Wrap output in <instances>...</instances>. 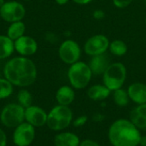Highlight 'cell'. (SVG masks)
Returning <instances> with one entry per match:
<instances>
[{"mask_svg":"<svg viewBox=\"0 0 146 146\" xmlns=\"http://www.w3.org/2000/svg\"><path fill=\"white\" fill-rule=\"evenodd\" d=\"M3 74L14 86L27 88L35 83L38 69L32 59L17 56L9 58L5 62Z\"/></svg>","mask_w":146,"mask_h":146,"instance_id":"1","label":"cell"},{"mask_svg":"<svg viewBox=\"0 0 146 146\" xmlns=\"http://www.w3.org/2000/svg\"><path fill=\"white\" fill-rule=\"evenodd\" d=\"M142 134L129 119L121 118L109 127L108 139L113 146H139Z\"/></svg>","mask_w":146,"mask_h":146,"instance_id":"2","label":"cell"},{"mask_svg":"<svg viewBox=\"0 0 146 146\" xmlns=\"http://www.w3.org/2000/svg\"><path fill=\"white\" fill-rule=\"evenodd\" d=\"M73 120L74 115L69 106L56 104L48 112L46 126L51 131L59 133L67 129Z\"/></svg>","mask_w":146,"mask_h":146,"instance_id":"3","label":"cell"},{"mask_svg":"<svg viewBox=\"0 0 146 146\" xmlns=\"http://www.w3.org/2000/svg\"><path fill=\"white\" fill-rule=\"evenodd\" d=\"M92 75L88 63L81 61L69 65L67 73L69 85L74 90H82L87 87L92 80Z\"/></svg>","mask_w":146,"mask_h":146,"instance_id":"4","label":"cell"},{"mask_svg":"<svg viewBox=\"0 0 146 146\" xmlns=\"http://www.w3.org/2000/svg\"><path fill=\"white\" fill-rule=\"evenodd\" d=\"M127 76V67L120 62H112L109 65L102 75L103 84L111 92L122 88Z\"/></svg>","mask_w":146,"mask_h":146,"instance_id":"5","label":"cell"},{"mask_svg":"<svg viewBox=\"0 0 146 146\" xmlns=\"http://www.w3.org/2000/svg\"><path fill=\"white\" fill-rule=\"evenodd\" d=\"M25 121V108L18 103L6 104L0 112V122L6 128L14 129Z\"/></svg>","mask_w":146,"mask_h":146,"instance_id":"6","label":"cell"},{"mask_svg":"<svg viewBox=\"0 0 146 146\" xmlns=\"http://www.w3.org/2000/svg\"><path fill=\"white\" fill-rule=\"evenodd\" d=\"M81 53L82 50L80 44L71 38L62 41L58 48V56L67 65H72L80 61Z\"/></svg>","mask_w":146,"mask_h":146,"instance_id":"7","label":"cell"},{"mask_svg":"<svg viewBox=\"0 0 146 146\" xmlns=\"http://www.w3.org/2000/svg\"><path fill=\"white\" fill-rule=\"evenodd\" d=\"M26 13L27 10L23 3L15 0L6 1L0 8V17L8 23L22 21Z\"/></svg>","mask_w":146,"mask_h":146,"instance_id":"8","label":"cell"},{"mask_svg":"<svg viewBox=\"0 0 146 146\" xmlns=\"http://www.w3.org/2000/svg\"><path fill=\"white\" fill-rule=\"evenodd\" d=\"M110 43V39L104 34H94L86 39L84 44L83 50L85 53L90 57L103 55L109 50Z\"/></svg>","mask_w":146,"mask_h":146,"instance_id":"9","label":"cell"},{"mask_svg":"<svg viewBox=\"0 0 146 146\" xmlns=\"http://www.w3.org/2000/svg\"><path fill=\"white\" fill-rule=\"evenodd\" d=\"M36 136L35 127L24 121L14 128L12 141L15 146H30Z\"/></svg>","mask_w":146,"mask_h":146,"instance_id":"10","label":"cell"},{"mask_svg":"<svg viewBox=\"0 0 146 146\" xmlns=\"http://www.w3.org/2000/svg\"><path fill=\"white\" fill-rule=\"evenodd\" d=\"M48 113L40 106L32 104L25 109V121L35 128L46 125Z\"/></svg>","mask_w":146,"mask_h":146,"instance_id":"11","label":"cell"},{"mask_svg":"<svg viewBox=\"0 0 146 146\" xmlns=\"http://www.w3.org/2000/svg\"><path fill=\"white\" fill-rule=\"evenodd\" d=\"M15 51L19 56L30 57L33 56L38 49V42L35 38L28 35H23L18 39L14 41Z\"/></svg>","mask_w":146,"mask_h":146,"instance_id":"12","label":"cell"},{"mask_svg":"<svg viewBox=\"0 0 146 146\" xmlns=\"http://www.w3.org/2000/svg\"><path fill=\"white\" fill-rule=\"evenodd\" d=\"M130 101L137 105L146 104V84L143 82H133L127 89Z\"/></svg>","mask_w":146,"mask_h":146,"instance_id":"13","label":"cell"},{"mask_svg":"<svg viewBox=\"0 0 146 146\" xmlns=\"http://www.w3.org/2000/svg\"><path fill=\"white\" fill-rule=\"evenodd\" d=\"M55 98L57 104L69 106L75 99V91L70 85H64L57 89Z\"/></svg>","mask_w":146,"mask_h":146,"instance_id":"14","label":"cell"},{"mask_svg":"<svg viewBox=\"0 0 146 146\" xmlns=\"http://www.w3.org/2000/svg\"><path fill=\"white\" fill-rule=\"evenodd\" d=\"M53 143L55 146H79L80 139L74 133L62 131L55 135Z\"/></svg>","mask_w":146,"mask_h":146,"instance_id":"15","label":"cell"},{"mask_svg":"<svg viewBox=\"0 0 146 146\" xmlns=\"http://www.w3.org/2000/svg\"><path fill=\"white\" fill-rule=\"evenodd\" d=\"M110 63L109 57L105 54H103L92 56L88 65L93 75H103Z\"/></svg>","mask_w":146,"mask_h":146,"instance_id":"16","label":"cell"},{"mask_svg":"<svg viewBox=\"0 0 146 146\" xmlns=\"http://www.w3.org/2000/svg\"><path fill=\"white\" fill-rule=\"evenodd\" d=\"M111 93L112 92L104 84L92 85L88 88L86 92L89 99L95 102H103L106 100L111 95Z\"/></svg>","mask_w":146,"mask_h":146,"instance_id":"17","label":"cell"},{"mask_svg":"<svg viewBox=\"0 0 146 146\" xmlns=\"http://www.w3.org/2000/svg\"><path fill=\"white\" fill-rule=\"evenodd\" d=\"M15 52L14 41L6 34H0V60H6Z\"/></svg>","mask_w":146,"mask_h":146,"instance_id":"18","label":"cell"},{"mask_svg":"<svg viewBox=\"0 0 146 146\" xmlns=\"http://www.w3.org/2000/svg\"><path fill=\"white\" fill-rule=\"evenodd\" d=\"M26 30H27V27H26V24L24 21H18L11 22V23H9V25L7 28L6 35L10 39L15 41V40L18 39L19 38L22 37L23 35H25Z\"/></svg>","mask_w":146,"mask_h":146,"instance_id":"19","label":"cell"},{"mask_svg":"<svg viewBox=\"0 0 146 146\" xmlns=\"http://www.w3.org/2000/svg\"><path fill=\"white\" fill-rule=\"evenodd\" d=\"M128 50L127 44L121 39H114L110 41L109 45V51L115 56H124Z\"/></svg>","mask_w":146,"mask_h":146,"instance_id":"20","label":"cell"},{"mask_svg":"<svg viewBox=\"0 0 146 146\" xmlns=\"http://www.w3.org/2000/svg\"><path fill=\"white\" fill-rule=\"evenodd\" d=\"M112 97H113L114 103L118 107H121V108L125 107L130 102V98H129L127 91L126 89H124L123 87L112 92Z\"/></svg>","mask_w":146,"mask_h":146,"instance_id":"21","label":"cell"},{"mask_svg":"<svg viewBox=\"0 0 146 146\" xmlns=\"http://www.w3.org/2000/svg\"><path fill=\"white\" fill-rule=\"evenodd\" d=\"M16 101L17 103L22 106L23 108H27L31 106L33 102V98L32 93L26 88H21L16 95Z\"/></svg>","mask_w":146,"mask_h":146,"instance_id":"22","label":"cell"},{"mask_svg":"<svg viewBox=\"0 0 146 146\" xmlns=\"http://www.w3.org/2000/svg\"><path fill=\"white\" fill-rule=\"evenodd\" d=\"M14 92V86L4 77H0V100L9 98Z\"/></svg>","mask_w":146,"mask_h":146,"instance_id":"23","label":"cell"},{"mask_svg":"<svg viewBox=\"0 0 146 146\" xmlns=\"http://www.w3.org/2000/svg\"><path fill=\"white\" fill-rule=\"evenodd\" d=\"M129 120L139 130H146V118L140 115L134 109L129 114Z\"/></svg>","mask_w":146,"mask_h":146,"instance_id":"24","label":"cell"},{"mask_svg":"<svg viewBox=\"0 0 146 146\" xmlns=\"http://www.w3.org/2000/svg\"><path fill=\"white\" fill-rule=\"evenodd\" d=\"M87 121H88V117L86 115H80V116H78L73 120L72 125L74 127L79 128V127H84L87 123Z\"/></svg>","mask_w":146,"mask_h":146,"instance_id":"25","label":"cell"},{"mask_svg":"<svg viewBox=\"0 0 146 146\" xmlns=\"http://www.w3.org/2000/svg\"><path fill=\"white\" fill-rule=\"evenodd\" d=\"M134 0H112L113 4L117 9H125L128 7Z\"/></svg>","mask_w":146,"mask_h":146,"instance_id":"26","label":"cell"},{"mask_svg":"<svg viewBox=\"0 0 146 146\" xmlns=\"http://www.w3.org/2000/svg\"><path fill=\"white\" fill-rule=\"evenodd\" d=\"M79 146H101L98 142L96 140L91 139H86L83 140H80V145Z\"/></svg>","mask_w":146,"mask_h":146,"instance_id":"27","label":"cell"},{"mask_svg":"<svg viewBox=\"0 0 146 146\" xmlns=\"http://www.w3.org/2000/svg\"><path fill=\"white\" fill-rule=\"evenodd\" d=\"M8 138L7 134L3 128L0 127V146H7Z\"/></svg>","mask_w":146,"mask_h":146,"instance_id":"28","label":"cell"},{"mask_svg":"<svg viewBox=\"0 0 146 146\" xmlns=\"http://www.w3.org/2000/svg\"><path fill=\"white\" fill-rule=\"evenodd\" d=\"M92 16L96 20H103L105 17V12L102 9H95L92 13Z\"/></svg>","mask_w":146,"mask_h":146,"instance_id":"29","label":"cell"},{"mask_svg":"<svg viewBox=\"0 0 146 146\" xmlns=\"http://www.w3.org/2000/svg\"><path fill=\"white\" fill-rule=\"evenodd\" d=\"M140 115L144 116L146 118V104H139L137 105L135 108H133Z\"/></svg>","mask_w":146,"mask_h":146,"instance_id":"30","label":"cell"},{"mask_svg":"<svg viewBox=\"0 0 146 146\" xmlns=\"http://www.w3.org/2000/svg\"><path fill=\"white\" fill-rule=\"evenodd\" d=\"M104 120V115L101 113H95L92 115V121L96 123H100Z\"/></svg>","mask_w":146,"mask_h":146,"instance_id":"31","label":"cell"},{"mask_svg":"<svg viewBox=\"0 0 146 146\" xmlns=\"http://www.w3.org/2000/svg\"><path fill=\"white\" fill-rule=\"evenodd\" d=\"M72 1L79 5H86V4H89L90 3H92L93 0H72Z\"/></svg>","mask_w":146,"mask_h":146,"instance_id":"32","label":"cell"},{"mask_svg":"<svg viewBox=\"0 0 146 146\" xmlns=\"http://www.w3.org/2000/svg\"><path fill=\"white\" fill-rule=\"evenodd\" d=\"M139 146H146V136L142 135L139 141Z\"/></svg>","mask_w":146,"mask_h":146,"instance_id":"33","label":"cell"},{"mask_svg":"<svg viewBox=\"0 0 146 146\" xmlns=\"http://www.w3.org/2000/svg\"><path fill=\"white\" fill-rule=\"evenodd\" d=\"M58 5H65V4H67L68 2H69V0H54Z\"/></svg>","mask_w":146,"mask_h":146,"instance_id":"34","label":"cell"},{"mask_svg":"<svg viewBox=\"0 0 146 146\" xmlns=\"http://www.w3.org/2000/svg\"><path fill=\"white\" fill-rule=\"evenodd\" d=\"M5 2H6L5 0H0V8L3 5V3H4Z\"/></svg>","mask_w":146,"mask_h":146,"instance_id":"35","label":"cell"},{"mask_svg":"<svg viewBox=\"0 0 146 146\" xmlns=\"http://www.w3.org/2000/svg\"><path fill=\"white\" fill-rule=\"evenodd\" d=\"M22 1H25V2H28V1H31V0H22Z\"/></svg>","mask_w":146,"mask_h":146,"instance_id":"36","label":"cell"},{"mask_svg":"<svg viewBox=\"0 0 146 146\" xmlns=\"http://www.w3.org/2000/svg\"><path fill=\"white\" fill-rule=\"evenodd\" d=\"M145 26H146V15H145Z\"/></svg>","mask_w":146,"mask_h":146,"instance_id":"37","label":"cell"},{"mask_svg":"<svg viewBox=\"0 0 146 146\" xmlns=\"http://www.w3.org/2000/svg\"><path fill=\"white\" fill-rule=\"evenodd\" d=\"M109 146H113V145H109Z\"/></svg>","mask_w":146,"mask_h":146,"instance_id":"38","label":"cell"}]
</instances>
